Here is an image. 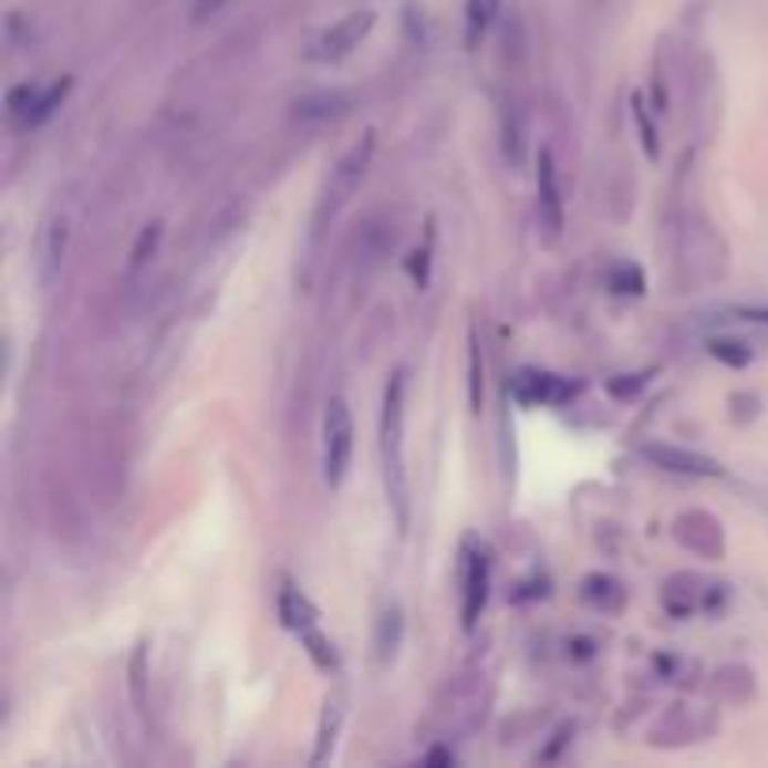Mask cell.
Wrapping results in <instances>:
<instances>
[{"instance_id":"cell-1","label":"cell","mask_w":768,"mask_h":768,"mask_svg":"<svg viewBox=\"0 0 768 768\" xmlns=\"http://www.w3.org/2000/svg\"><path fill=\"white\" fill-rule=\"evenodd\" d=\"M378 454H383L386 499L394 507L397 529H409V469H405V367H397L383 391L378 416Z\"/></svg>"},{"instance_id":"cell-2","label":"cell","mask_w":768,"mask_h":768,"mask_svg":"<svg viewBox=\"0 0 768 768\" xmlns=\"http://www.w3.org/2000/svg\"><path fill=\"white\" fill-rule=\"evenodd\" d=\"M372 158H375V132H364L353 147L338 158V165L330 169V177H326L323 196H319L315 221H311V232H315V237L338 218V214H342L345 203L356 196V188L364 184L367 169H372Z\"/></svg>"},{"instance_id":"cell-3","label":"cell","mask_w":768,"mask_h":768,"mask_svg":"<svg viewBox=\"0 0 768 768\" xmlns=\"http://www.w3.org/2000/svg\"><path fill=\"white\" fill-rule=\"evenodd\" d=\"M458 585H461V626L476 630L491 592V548L476 537H465L458 559Z\"/></svg>"},{"instance_id":"cell-4","label":"cell","mask_w":768,"mask_h":768,"mask_svg":"<svg viewBox=\"0 0 768 768\" xmlns=\"http://www.w3.org/2000/svg\"><path fill=\"white\" fill-rule=\"evenodd\" d=\"M353 413L342 394H334L326 402L323 413V480L326 488H342L349 476V461H353Z\"/></svg>"},{"instance_id":"cell-5","label":"cell","mask_w":768,"mask_h":768,"mask_svg":"<svg viewBox=\"0 0 768 768\" xmlns=\"http://www.w3.org/2000/svg\"><path fill=\"white\" fill-rule=\"evenodd\" d=\"M537 218L540 229L548 232V240H556L567 221V203H562V184H559V165L551 147L537 151Z\"/></svg>"},{"instance_id":"cell-6","label":"cell","mask_w":768,"mask_h":768,"mask_svg":"<svg viewBox=\"0 0 768 768\" xmlns=\"http://www.w3.org/2000/svg\"><path fill=\"white\" fill-rule=\"evenodd\" d=\"M372 27H375V12H367V8H364V12H353V15L338 19L330 31H323L315 42H311L308 56H311V61H319V64L342 61V56H349L367 34H372Z\"/></svg>"},{"instance_id":"cell-7","label":"cell","mask_w":768,"mask_h":768,"mask_svg":"<svg viewBox=\"0 0 768 768\" xmlns=\"http://www.w3.org/2000/svg\"><path fill=\"white\" fill-rule=\"evenodd\" d=\"M641 458L675 476H702V480L724 476V465L716 458H708L702 450H686V446H675V443H645L641 446Z\"/></svg>"},{"instance_id":"cell-8","label":"cell","mask_w":768,"mask_h":768,"mask_svg":"<svg viewBox=\"0 0 768 768\" xmlns=\"http://www.w3.org/2000/svg\"><path fill=\"white\" fill-rule=\"evenodd\" d=\"M68 240H72V218L64 210L50 214L38 229V281L50 286V281L61 274L64 256H68Z\"/></svg>"},{"instance_id":"cell-9","label":"cell","mask_w":768,"mask_h":768,"mask_svg":"<svg viewBox=\"0 0 768 768\" xmlns=\"http://www.w3.org/2000/svg\"><path fill=\"white\" fill-rule=\"evenodd\" d=\"M578 394V383L551 372H540V367H521L513 375V397L525 405H567L570 397Z\"/></svg>"},{"instance_id":"cell-10","label":"cell","mask_w":768,"mask_h":768,"mask_svg":"<svg viewBox=\"0 0 768 768\" xmlns=\"http://www.w3.org/2000/svg\"><path fill=\"white\" fill-rule=\"evenodd\" d=\"M675 540L702 559H724V525L705 510H689L675 521Z\"/></svg>"},{"instance_id":"cell-11","label":"cell","mask_w":768,"mask_h":768,"mask_svg":"<svg viewBox=\"0 0 768 768\" xmlns=\"http://www.w3.org/2000/svg\"><path fill=\"white\" fill-rule=\"evenodd\" d=\"M278 619H281V626H286L289 634L304 637L308 630L319 626V608L311 604V600L297 585H286L278 592Z\"/></svg>"},{"instance_id":"cell-12","label":"cell","mask_w":768,"mask_h":768,"mask_svg":"<svg viewBox=\"0 0 768 768\" xmlns=\"http://www.w3.org/2000/svg\"><path fill=\"white\" fill-rule=\"evenodd\" d=\"M342 724H345V694H330L323 702L319 727H315V750H311V765L330 761V754H334V746H338V735H342Z\"/></svg>"},{"instance_id":"cell-13","label":"cell","mask_w":768,"mask_h":768,"mask_svg":"<svg viewBox=\"0 0 768 768\" xmlns=\"http://www.w3.org/2000/svg\"><path fill=\"white\" fill-rule=\"evenodd\" d=\"M495 15H499V0H465V45L469 50H480Z\"/></svg>"},{"instance_id":"cell-14","label":"cell","mask_w":768,"mask_h":768,"mask_svg":"<svg viewBox=\"0 0 768 768\" xmlns=\"http://www.w3.org/2000/svg\"><path fill=\"white\" fill-rule=\"evenodd\" d=\"M402 634H405V622H402V608H386L383 619H378V630H375V648H378V664H391L397 656V645H402Z\"/></svg>"},{"instance_id":"cell-15","label":"cell","mask_w":768,"mask_h":768,"mask_svg":"<svg viewBox=\"0 0 768 768\" xmlns=\"http://www.w3.org/2000/svg\"><path fill=\"white\" fill-rule=\"evenodd\" d=\"M72 91V80H56V83H50V86H42V94H38V102H34V110L23 116V121H19V128H38V124H45L53 116V110L56 105L64 102V94Z\"/></svg>"},{"instance_id":"cell-16","label":"cell","mask_w":768,"mask_h":768,"mask_svg":"<svg viewBox=\"0 0 768 768\" xmlns=\"http://www.w3.org/2000/svg\"><path fill=\"white\" fill-rule=\"evenodd\" d=\"M469 409L473 413L484 409V349L476 326L469 330Z\"/></svg>"},{"instance_id":"cell-17","label":"cell","mask_w":768,"mask_h":768,"mask_svg":"<svg viewBox=\"0 0 768 768\" xmlns=\"http://www.w3.org/2000/svg\"><path fill=\"white\" fill-rule=\"evenodd\" d=\"M300 641H304V648H308V656H311V664H315L319 671H326V675H330V671H338V664H342V660H338V648H334V641H330L326 634H323V630H308V634L304 637H300Z\"/></svg>"},{"instance_id":"cell-18","label":"cell","mask_w":768,"mask_h":768,"mask_svg":"<svg viewBox=\"0 0 768 768\" xmlns=\"http://www.w3.org/2000/svg\"><path fill=\"white\" fill-rule=\"evenodd\" d=\"M128 689H132V702L139 713H147V641H139L132 653L128 664Z\"/></svg>"},{"instance_id":"cell-19","label":"cell","mask_w":768,"mask_h":768,"mask_svg":"<svg viewBox=\"0 0 768 768\" xmlns=\"http://www.w3.org/2000/svg\"><path fill=\"white\" fill-rule=\"evenodd\" d=\"M585 600L600 611H615L622 604V585L615 578H589L585 581Z\"/></svg>"},{"instance_id":"cell-20","label":"cell","mask_w":768,"mask_h":768,"mask_svg":"<svg viewBox=\"0 0 768 768\" xmlns=\"http://www.w3.org/2000/svg\"><path fill=\"white\" fill-rule=\"evenodd\" d=\"M608 286L622 297H641L645 293V274H641V267H634V262H615L608 274Z\"/></svg>"},{"instance_id":"cell-21","label":"cell","mask_w":768,"mask_h":768,"mask_svg":"<svg viewBox=\"0 0 768 768\" xmlns=\"http://www.w3.org/2000/svg\"><path fill=\"white\" fill-rule=\"evenodd\" d=\"M158 240H162V221H151V226L139 232V240H135V248L128 256V274H139V270L147 267L154 259V251H158Z\"/></svg>"},{"instance_id":"cell-22","label":"cell","mask_w":768,"mask_h":768,"mask_svg":"<svg viewBox=\"0 0 768 768\" xmlns=\"http://www.w3.org/2000/svg\"><path fill=\"white\" fill-rule=\"evenodd\" d=\"M345 105H349L345 94H319V98L297 102V116H304V121H319V116H338V113H345Z\"/></svg>"},{"instance_id":"cell-23","label":"cell","mask_w":768,"mask_h":768,"mask_svg":"<svg viewBox=\"0 0 768 768\" xmlns=\"http://www.w3.org/2000/svg\"><path fill=\"white\" fill-rule=\"evenodd\" d=\"M634 124H637V135H641V147H645V158L648 162H656L660 158V135H656V128H653V116H648V110H645V98H641V94H634Z\"/></svg>"},{"instance_id":"cell-24","label":"cell","mask_w":768,"mask_h":768,"mask_svg":"<svg viewBox=\"0 0 768 768\" xmlns=\"http://www.w3.org/2000/svg\"><path fill=\"white\" fill-rule=\"evenodd\" d=\"M708 353L731 367H746L754 360V349L746 342H735V338H716V342H708Z\"/></svg>"},{"instance_id":"cell-25","label":"cell","mask_w":768,"mask_h":768,"mask_svg":"<svg viewBox=\"0 0 768 768\" xmlns=\"http://www.w3.org/2000/svg\"><path fill=\"white\" fill-rule=\"evenodd\" d=\"M435 221H427V232H424V248H416L409 256V274L416 286H427V278H432V245H435Z\"/></svg>"},{"instance_id":"cell-26","label":"cell","mask_w":768,"mask_h":768,"mask_svg":"<svg viewBox=\"0 0 768 768\" xmlns=\"http://www.w3.org/2000/svg\"><path fill=\"white\" fill-rule=\"evenodd\" d=\"M38 94H42V86H34V83H23V86H15V91L8 94V113H12L15 121H23V116L34 110Z\"/></svg>"},{"instance_id":"cell-27","label":"cell","mask_w":768,"mask_h":768,"mask_svg":"<svg viewBox=\"0 0 768 768\" xmlns=\"http://www.w3.org/2000/svg\"><path fill=\"white\" fill-rule=\"evenodd\" d=\"M645 383H648L645 375H634V383H619V378H611L608 391H611V397H619V402H630V397L641 394V386H645Z\"/></svg>"},{"instance_id":"cell-28","label":"cell","mask_w":768,"mask_h":768,"mask_svg":"<svg viewBox=\"0 0 768 768\" xmlns=\"http://www.w3.org/2000/svg\"><path fill=\"white\" fill-rule=\"evenodd\" d=\"M427 765H454V754L450 750H432V754H427Z\"/></svg>"}]
</instances>
